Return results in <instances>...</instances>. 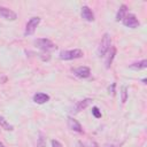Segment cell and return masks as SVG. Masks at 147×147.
Masks as SVG:
<instances>
[{"mask_svg": "<svg viewBox=\"0 0 147 147\" xmlns=\"http://www.w3.org/2000/svg\"><path fill=\"white\" fill-rule=\"evenodd\" d=\"M0 16L7 21H15L17 18V15L15 11H13L11 9L7 7H2V6H0Z\"/></svg>", "mask_w": 147, "mask_h": 147, "instance_id": "obj_6", "label": "cell"}, {"mask_svg": "<svg viewBox=\"0 0 147 147\" xmlns=\"http://www.w3.org/2000/svg\"><path fill=\"white\" fill-rule=\"evenodd\" d=\"M131 69H134V70H140V69H145L147 68V61L146 60H142L140 62H134L130 65Z\"/></svg>", "mask_w": 147, "mask_h": 147, "instance_id": "obj_14", "label": "cell"}, {"mask_svg": "<svg viewBox=\"0 0 147 147\" xmlns=\"http://www.w3.org/2000/svg\"><path fill=\"white\" fill-rule=\"evenodd\" d=\"M0 126H1L2 129L7 130V131H13V130H14L13 125H10V124H9L2 116H0Z\"/></svg>", "mask_w": 147, "mask_h": 147, "instance_id": "obj_15", "label": "cell"}, {"mask_svg": "<svg viewBox=\"0 0 147 147\" xmlns=\"http://www.w3.org/2000/svg\"><path fill=\"white\" fill-rule=\"evenodd\" d=\"M107 53H108V55H107V57H106L105 64H106V68L108 69V68H110V65H111V63H113V60H114V57H115V55H116V47L110 46V48H109V51H108Z\"/></svg>", "mask_w": 147, "mask_h": 147, "instance_id": "obj_11", "label": "cell"}, {"mask_svg": "<svg viewBox=\"0 0 147 147\" xmlns=\"http://www.w3.org/2000/svg\"><path fill=\"white\" fill-rule=\"evenodd\" d=\"M92 101H93V100L90 99V98H87V99H83V100L78 101L77 105H76V111H80V110L87 108V107L92 103Z\"/></svg>", "mask_w": 147, "mask_h": 147, "instance_id": "obj_12", "label": "cell"}, {"mask_svg": "<svg viewBox=\"0 0 147 147\" xmlns=\"http://www.w3.org/2000/svg\"><path fill=\"white\" fill-rule=\"evenodd\" d=\"M40 23V17L38 16H34L32 18L29 20V22L26 23V26H25V31H24V36H31L34 33L37 26L39 25Z\"/></svg>", "mask_w": 147, "mask_h": 147, "instance_id": "obj_4", "label": "cell"}, {"mask_svg": "<svg viewBox=\"0 0 147 147\" xmlns=\"http://www.w3.org/2000/svg\"><path fill=\"white\" fill-rule=\"evenodd\" d=\"M0 147H6V146H5V145H3L2 142H0Z\"/></svg>", "mask_w": 147, "mask_h": 147, "instance_id": "obj_22", "label": "cell"}, {"mask_svg": "<svg viewBox=\"0 0 147 147\" xmlns=\"http://www.w3.org/2000/svg\"><path fill=\"white\" fill-rule=\"evenodd\" d=\"M115 86H116V84H115V83H113V84H111V86H109V88H108V90H109V93L111 92V94H113V95L115 94Z\"/></svg>", "mask_w": 147, "mask_h": 147, "instance_id": "obj_20", "label": "cell"}, {"mask_svg": "<svg viewBox=\"0 0 147 147\" xmlns=\"http://www.w3.org/2000/svg\"><path fill=\"white\" fill-rule=\"evenodd\" d=\"M123 21V24L127 28H131V29H136L139 26V21L138 18L136 17L134 14H129V15H125V17L122 20Z\"/></svg>", "mask_w": 147, "mask_h": 147, "instance_id": "obj_5", "label": "cell"}, {"mask_svg": "<svg viewBox=\"0 0 147 147\" xmlns=\"http://www.w3.org/2000/svg\"><path fill=\"white\" fill-rule=\"evenodd\" d=\"M51 144H52V147H63V146H62L57 140H54V139L51 141Z\"/></svg>", "mask_w": 147, "mask_h": 147, "instance_id": "obj_19", "label": "cell"}, {"mask_svg": "<svg viewBox=\"0 0 147 147\" xmlns=\"http://www.w3.org/2000/svg\"><path fill=\"white\" fill-rule=\"evenodd\" d=\"M68 126H69V129H71L72 131H75L77 133H83L84 132L80 123L78 121H76L75 118H72V117H69L68 118Z\"/></svg>", "mask_w": 147, "mask_h": 147, "instance_id": "obj_7", "label": "cell"}, {"mask_svg": "<svg viewBox=\"0 0 147 147\" xmlns=\"http://www.w3.org/2000/svg\"><path fill=\"white\" fill-rule=\"evenodd\" d=\"M126 11H127V7H126V5H122V6L118 8V11H117V15H116V21H117V22L122 21V20L125 17Z\"/></svg>", "mask_w": 147, "mask_h": 147, "instance_id": "obj_13", "label": "cell"}, {"mask_svg": "<svg viewBox=\"0 0 147 147\" xmlns=\"http://www.w3.org/2000/svg\"><path fill=\"white\" fill-rule=\"evenodd\" d=\"M49 95L46 94V93H42V92H38L33 95V101L38 105H42V103H46L49 101Z\"/></svg>", "mask_w": 147, "mask_h": 147, "instance_id": "obj_10", "label": "cell"}, {"mask_svg": "<svg viewBox=\"0 0 147 147\" xmlns=\"http://www.w3.org/2000/svg\"><path fill=\"white\" fill-rule=\"evenodd\" d=\"M103 147H115L114 145H109V144H107V145H105Z\"/></svg>", "mask_w": 147, "mask_h": 147, "instance_id": "obj_21", "label": "cell"}, {"mask_svg": "<svg viewBox=\"0 0 147 147\" xmlns=\"http://www.w3.org/2000/svg\"><path fill=\"white\" fill-rule=\"evenodd\" d=\"M111 46V38L108 33H105L100 44H99V47H98V55L101 57V56H105L107 54V52L109 51Z\"/></svg>", "mask_w": 147, "mask_h": 147, "instance_id": "obj_2", "label": "cell"}, {"mask_svg": "<svg viewBox=\"0 0 147 147\" xmlns=\"http://www.w3.org/2000/svg\"><path fill=\"white\" fill-rule=\"evenodd\" d=\"M80 14H82V17H83L85 21H87V22H92V21H94V14H93V11L90 9V7H87V6H83V7H82V11H80Z\"/></svg>", "mask_w": 147, "mask_h": 147, "instance_id": "obj_9", "label": "cell"}, {"mask_svg": "<svg viewBox=\"0 0 147 147\" xmlns=\"http://www.w3.org/2000/svg\"><path fill=\"white\" fill-rule=\"evenodd\" d=\"M92 114H93V116L95 118H101V111L99 110L98 107H93L92 108Z\"/></svg>", "mask_w": 147, "mask_h": 147, "instance_id": "obj_18", "label": "cell"}, {"mask_svg": "<svg viewBox=\"0 0 147 147\" xmlns=\"http://www.w3.org/2000/svg\"><path fill=\"white\" fill-rule=\"evenodd\" d=\"M37 147H46V139L44 138L42 134H40L37 140Z\"/></svg>", "mask_w": 147, "mask_h": 147, "instance_id": "obj_17", "label": "cell"}, {"mask_svg": "<svg viewBox=\"0 0 147 147\" xmlns=\"http://www.w3.org/2000/svg\"><path fill=\"white\" fill-rule=\"evenodd\" d=\"M121 94H122V103H125L126 100H127V88H126V86H122Z\"/></svg>", "mask_w": 147, "mask_h": 147, "instance_id": "obj_16", "label": "cell"}, {"mask_svg": "<svg viewBox=\"0 0 147 147\" xmlns=\"http://www.w3.org/2000/svg\"><path fill=\"white\" fill-rule=\"evenodd\" d=\"M34 45H36L37 48H39V49H41V51H44V52H46V53L56 49V45H55L52 40H49V39H47V38L36 39V40H34Z\"/></svg>", "mask_w": 147, "mask_h": 147, "instance_id": "obj_1", "label": "cell"}, {"mask_svg": "<svg viewBox=\"0 0 147 147\" xmlns=\"http://www.w3.org/2000/svg\"><path fill=\"white\" fill-rule=\"evenodd\" d=\"M83 55H84L83 51L76 48V49H70V51H63V52H61L60 55H59V57L61 60H75V59L83 57Z\"/></svg>", "mask_w": 147, "mask_h": 147, "instance_id": "obj_3", "label": "cell"}, {"mask_svg": "<svg viewBox=\"0 0 147 147\" xmlns=\"http://www.w3.org/2000/svg\"><path fill=\"white\" fill-rule=\"evenodd\" d=\"M74 75L78 78H87L91 75V70L87 67H79L74 70Z\"/></svg>", "mask_w": 147, "mask_h": 147, "instance_id": "obj_8", "label": "cell"}]
</instances>
